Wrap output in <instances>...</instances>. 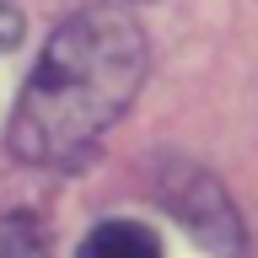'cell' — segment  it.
Here are the masks:
<instances>
[{
	"label": "cell",
	"instance_id": "1",
	"mask_svg": "<svg viewBox=\"0 0 258 258\" xmlns=\"http://www.w3.org/2000/svg\"><path fill=\"white\" fill-rule=\"evenodd\" d=\"M145 81V38L118 6H86L43 43L11 113V151L70 172L129 113Z\"/></svg>",
	"mask_w": 258,
	"mask_h": 258
},
{
	"label": "cell",
	"instance_id": "2",
	"mask_svg": "<svg viewBox=\"0 0 258 258\" xmlns=\"http://www.w3.org/2000/svg\"><path fill=\"white\" fill-rule=\"evenodd\" d=\"M76 258H161V242L140 221H102L92 237L81 242Z\"/></svg>",
	"mask_w": 258,
	"mask_h": 258
},
{
	"label": "cell",
	"instance_id": "3",
	"mask_svg": "<svg viewBox=\"0 0 258 258\" xmlns=\"http://www.w3.org/2000/svg\"><path fill=\"white\" fill-rule=\"evenodd\" d=\"M0 258H48V226L32 215H0Z\"/></svg>",
	"mask_w": 258,
	"mask_h": 258
}]
</instances>
